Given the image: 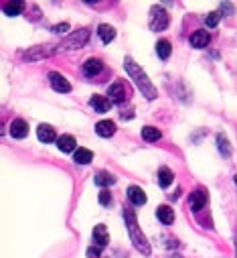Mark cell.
<instances>
[{"instance_id": "e0dca14e", "label": "cell", "mask_w": 237, "mask_h": 258, "mask_svg": "<svg viewBox=\"0 0 237 258\" xmlns=\"http://www.w3.org/2000/svg\"><path fill=\"white\" fill-rule=\"evenodd\" d=\"M94 242H97V246L99 248H104V246L110 242V236H108V230H106V226H95L94 228Z\"/></svg>"}, {"instance_id": "ffe728a7", "label": "cell", "mask_w": 237, "mask_h": 258, "mask_svg": "<svg viewBox=\"0 0 237 258\" xmlns=\"http://www.w3.org/2000/svg\"><path fill=\"white\" fill-rule=\"evenodd\" d=\"M156 53H158V57H160V59H168V57H171V53H173L171 43H168L166 39L158 41L156 43Z\"/></svg>"}, {"instance_id": "8fae6325", "label": "cell", "mask_w": 237, "mask_h": 258, "mask_svg": "<svg viewBox=\"0 0 237 258\" xmlns=\"http://www.w3.org/2000/svg\"><path fill=\"white\" fill-rule=\"evenodd\" d=\"M101 67H104V63H101L99 59L89 57V59L83 63V73H85L87 77H94V75H97V73L101 71Z\"/></svg>"}, {"instance_id": "7a4b0ae2", "label": "cell", "mask_w": 237, "mask_h": 258, "mask_svg": "<svg viewBox=\"0 0 237 258\" xmlns=\"http://www.w3.org/2000/svg\"><path fill=\"white\" fill-rule=\"evenodd\" d=\"M124 67H126V71H128V75L134 80V84H136V87L142 92V96H146L148 100H154L158 94H156V87L150 84V80H148V75H146L140 67H138V63L134 61L132 57H126V61H124Z\"/></svg>"}, {"instance_id": "83f0119b", "label": "cell", "mask_w": 237, "mask_h": 258, "mask_svg": "<svg viewBox=\"0 0 237 258\" xmlns=\"http://www.w3.org/2000/svg\"><path fill=\"white\" fill-rule=\"evenodd\" d=\"M87 258H99V246H92V248H87Z\"/></svg>"}, {"instance_id": "6da1fadb", "label": "cell", "mask_w": 237, "mask_h": 258, "mask_svg": "<svg viewBox=\"0 0 237 258\" xmlns=\"http://www.w3.org/2000/svg\"><path fill=\"white\" fill-rule=\"evenodd\" d=\"M89 41V31L87 29H79L77 33L69 35L65 41L57 43V45H39V47L27 51L22 57L25 59H31V61H37V59H43V57H51V55H57V53H63V51H75V49H81L85 47V43Z\"/></svg>"}, {"instance_id": "7402d4cb", "label": "cell", "mask_w": 237, "mask_h": 258, "mask_svg": "<svg viewBox=\"0 0 237 258\" xmlns=\"http://www.w3.org/2000/svg\"><path fill=\"white\" fill-rule=\"evenodd\" d=\"M160 137H162L160 130L154 128V126H144V128H142V138H144L146 142H156Z\"/></svg>"}, {"instance_id": "cb8c5ba5", "label": "cell", "mask_w": 237, "mask_h": 258, "mask_svg": "<svg viewBox=\"0 0 237 258\" xmlns=\"http://www.w3.org/2000/svg\"><path fill=\"white\" fill-rule=\"evenodd\" d=\"M111 183H116V177L111 175V173L101 171V173H97V175H95V185L106 187V185H111Z\"/></svg>"}, {"instance_id": "d4e9b609", "label": "cell", "mask_w": 237, "mask_h": 258, "mask_svg": "<svg viewBox=\"0 0 237 258\" xmlns=\"http://www.w3.org/2000/svg\"><path fill=\"white\" fill-rule=\"evenodd\" d=\"M217 147H219V151L225 155V156H229L231 155V147H229V140L223 137V134H217Z\"/></svg>"}, {"instance_id": "603a6c76", "label": "cell", "mask_w": 237, "mask_h": 258, "mask_svg": "<svg viewBox=\"0 0 237 258\" xmlns=\"http://www.w3.org/2000/svg\"><path fill=\"white\" fill-rule=\"evenodd\" d=\"M173 179H174L173 171L166 169V167H162V169L158 171V183H160V187H168V185L173 183Z\"/></svg>"}, {"instance_id": "484cf974", "label": "cell", "mask_w": 237, "mask_h": 258, "mask_svg": "<svg viewBox=\"0 0 237 258\" xmlns=\"http://www.w3.org/2000/svg\"><path fill=\"white\" fill-rule=\"evenodd\" d=\"M219 18H221V13H209V15L205 17V25H207L209 29H213V27H217V22H219Z\"/></svg>"}, {"instance_id": "5bb4252c", "label": "cell", "mask_w": 237, "mask_h": 258, "mask_svg": "<svg viewBox=\"0 0 237 258\" xmlns=\"http://www.w3.org/2000/svg\"><path fill=\"white\" fill-rule=\"evenodd\" d=\"M2 10H4V15H8V17H18L22 10H25V2H22V0L4 2V4H2Z\"/></svg>"}, {"instance_id": "4fadbf2b", "label": "cell", "mask_w": 237, "mask_h": 258, "mask_svg": "<svg viewBox=\"0 0 237 258\" xmlns=\"http://www.w3.org/2000/svg\"><path fill=\"white\" fill-rule=\"evenodd\" d=\"M89 104H92V108L95 112H99V114H104V112H108L111 108V100L104 98V96H94L92 100H89Z\"/></svg>"}, {"instance_id": "277c9868", "label": "cell", "mask_w": 237, "mask_h": 258, "mask_svg": "<svg viewBox=\"0 0 237 258\" xmlns=\"http://www.w3.org/2000/svg\"><path fill=\"white\" fill-rule=\"evenodd\" d=\"M108 96L111 102H126V100L132 96V89L126 82H116V84H111L110 89H108Z\"/></svg>"}, {"instance_id": "9a60e30c", "label": "cell", "mask_w": 237, "mask_h": 258, "mask_svg": "<svg viewBox=\"0 0 237 258\" xmlns=\"http://www.w3.org/2000/svg\"><path fill=\"white\" fill-rule=\"evenodd\" d=\"M37 137L41 142H53V140H59L57 137H55V130L49 126V124H41L37 128Z\"/></svg>"}, {"instance_id": "30bf717a", "label": "cell", "mask_w": 237, "mask_h": 258, "mask_svg": "<svg viewBox=\"0 0 237 258\" xmlns=\"http://www.w3.org/2000/svg\"><path fill=\"white\" fill-rule=\"evenodd\" d=\"M128 199L132 201L134 206H144L146 204V193L142 191L140 187H136V185H132V187H128Z\"/></svg>"}, {"instance_id": "ac0fdd59", "label": "cell", "mask_w": 237, "mask_h": 258, "mask_svg": "<svg viewBox=\"0 0 237 258\" xmlns=\"http://www.w3.org/2000/svg\"><path fill=\"white\" fill-rule=\"evenodd\" d=\"M57 147L63 153H71V151H75V138L71 134H63V137H59V140H57Z\"/></svg>"}, {"instance_id": "8992f818", "label": "cell", "mask_w": 237, "mask_h": 258, "mask_svg": "<svg viewBox=\"0 0 237 258\" xmlns=\"http://www.w3.org/2000/svg\"><path fill=\"white\" fill-rule=\"evenodd\" d=\"M49 82H51V86H53L55 92H61V94L71 92V84L67 82L61 73H57V71H51V73H49Z\"/></svg>"}, {"instance_id": "3957f363", "label": "cell", "mask_w": 237, "mask_h": 258, "mask_svg": "<svg viewBox=\"0 0 237 258\" xmlns=\"http://www.w3.org/2000/svg\"><path fill=\"white\" fill-rule=\"evenodd\" d=\"M124 218H126V226H128V232H130V238H132L134 246H136L142 254L148 256L150 254V244H148L146 236L138 228V222H136V214H134V209L132 207H124Z\"/></svg>"}, {"instance_id": "7c38bea8", "label": "cell", "mask_w": 237, "mask_h": 258, "mask_svg": "<svg viewBox=\"0 0 237 258\" xmlns=\"http://www.w3.org/2000/svg\"><path fill=\"white\" fill-rule=\"evenodd\" d=\"M95 132L99 134V137H104V138H110L111 134L116 132V124L111 120H101L95 124Z\"/></svg>"}, {"instance_id": "5b68a950", "label": "cell", "mask_w": 237, "mask_h": 258, "mask_svg": "<svg viewBox=\"0 0 237 258\" xmlns=\"http://www.w3.org/2000/svg\"><path fill=\"white\" fill-rule=\"evenodd\" d=\"M168 15H166V10L164 8H152V15H150V29L152 31H164L168 27Z\"/></svg>"}, {"instance_id": "4316f807", "label": "cell", "mask_w": 237, "mask_h": 258, "mask_svg": "<svg viewBox=\"0 0 237 258\" xmlns=\"http://www.w3.org/2000/svg\"><path fill=\"white\" fill-rule=\"evenodd\" d=\"M110 201H111V195H110L108 189H104V191L99 193V204H101V206H108Z\"/></svg>"}, {"instance_id": "f1b7e54d", "label": "cell", "mask_w": 237, "mask_h": 258, "mask_svg": "<svg viewBox=\"0 0 237 258\" xmlns=\"http://www.w3.org/2000/svg\"><path fill=\"white\" fill-rule=\"evenodd\" d=\"M65 31H69V25H67V22H61V25L53 27V33H65Z\"/></svg>"}, {"instance_id": "2e32d148", "label": "cell", "mask_w": 237, "mask_h": 258, "mask_svg": "<svg viewBox=\"0 0 237 258\" xmlns=\"http://www.w3.org/2000/svg\"><path fill=\"white\" fill-rule=\"evenodd\" d=\"M156 216H158V220L164 224V226H168V224L174 222V209H171L168 206H160V207L156 209Z\"/></svg>"}, {"instance_id": "f546056e", "label": "cell", "mask_w": 237, "mask_h": 258, "mask_svg": "<svg viewBox=\"0 0 237 258\" xmlns=\"http://www.w3.org/2000/svg\"><path fill=\"white\" fill-rule=\"evenodd\" d=\"M235 183H237V177H235Z\"/></svg>"}, {"instance_id": "ba28073f", "label": "cell", "mask_w": 237, "mask_h": 258, "mask_svg": "<svg viewBox=\"0 0 237 258\" xmlns=\"http://www.w3.org/2000/svg\"><path fill=\"white\" fill-rule=\"evenodd\" d=\"M209 41H211V37H209L207 31H195L193 35H190V45H193V47H197V49L207 47Z\"/></svg>"}, {"instance_id": "52a82bcc", "label": "cell", "mask_w": 237, "mask_h": 258, "mask_svg": "<svg viewBox=\"0 0 237 258\" xmlns=\"http://www.w3.org/2000/svg\"><path fill=\"white\" fill-rule=\"evenodd\" d=\"M29 134V124L25 120H13L10 122V137L13 138H25Z\"/></svg>"}, {"instance_id": "d6986e66", "label": "cell", "mask_w": 237, "mask_h": 258, "mask_svg": "<svg viewBox=\"0 0 237 258\" xmlns=\"http://www.w3.org/2000/svg\"><path fill=\"white\" fill-rule=\"evenodd\" d=\"M92 159H94V153L89 149H77L75 156H73V161L77 165H87V163H92Z\"/></svg>"}, {"instance_id": "44dd1931", "label": "cell", "mask_w": 237, "mask_h": 258, "mask_svg": "<svg viewBox=\"0 0 237 258\" xmlns=\"http://www.w3.org/2000/svg\"><path fill=\"white\" fill-rule=\"evenodd\" d=\"M97 33H99V39L104 41V43L114 41V37H116V29H114V27H110V25H99Z\"/></svg>"}, {"instance_id": "9c48e42d", "label": "cell", "mask_w": 237, "mask_h": 258, "mask_svg": "<svg viewBox=\"0 0 237 258\" xmlns=\"http://www.w3.org/2000/svg\"><path fill=\"white\" fill-rule=\"evenodd\" d=\"M205 206H207V193L203 189H197L195 193H190V207H193V211H199Z\"/></svg>"}]
</instances>
